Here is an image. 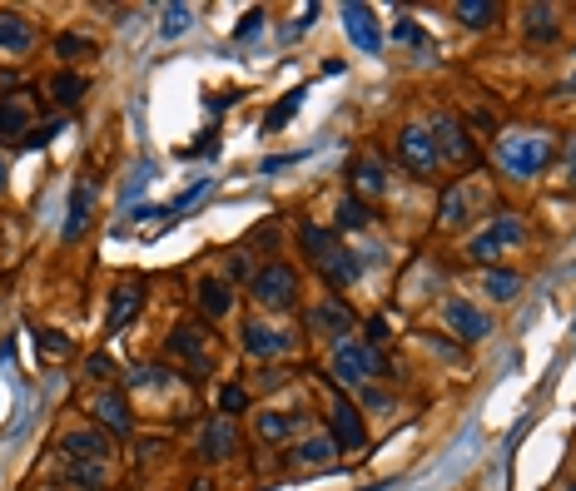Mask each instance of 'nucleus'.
Returning a JSON list of instances; mask_svg holds the SVG:
<instances>
[{"label": "nucleus", "instance_id": "nucleus-1", "mask_svg": "<svg viewBox=\"0 0 576 491\" xmlns=\"http://www.w3.org/2000/svg\"><path fill=\"white\" fill-rule=\"evenodd\" d=\"M552 154H557V139L542 129H507L497 139V159L512 179H537L552 164Z\"/></svg>", "mask_w": 576, "mask_h": 491}, {"label": "nucleus", "instance_id": "nucleus-2", "mask_svg": "<svg viewBox=\"0 0 576 491\" xmlns=\"http://www.w3.org/2000/svg\"><path fill=\"white\" fill-rule=\"evenodd\" d=\"M333 377L343 382V387H368L373 377H388V363H383V353L373 348V343H338V353H333Z\"/></svg>", "mask_w": 576, "mask_h": 491}, {"label": "nucleus", "instance_id": "nucleus-3", "mask_svg": "<svg viewBox=\"0 0 576 491\" xmlns=\"http://www.w3.org/2000/svg\"><path fill=\"white\" fill-rule=\"evenodd\" d=\"M522 239H527V219L507 209V214H497V219H492V229H487V234H477V239L467 244V258H477V263H487V268H492V263L502 258V248H517Z\"/></svg>", "mask_w": 576, "mask_h": 491}, {"label": "nucleus", "instance_id": "nucleus-4", "mask_svg": "<svg viewBox=\"0 0 576 491\" xmlns=\"http://www.w3.org/2000/svg\"><path fill=\"white\" fill-rule=\"evenodd\" d=\"M428 134H432V144H437V159L447 154L452 169H472V164H477V144H472V134L462 129L457 115H437Z\"/></svg>", "mask_w": 576, "mask_h": 491}, {"label": "nucleus", "instance_id": "nucleus-5", "mask_svg": "<svg viewBox=\"0 0 576 491\" xmlns=\"http://www.w3.org/2000/svg\"><path fill=\"white\" fill-rule=\"evenodd\" d=\"M254 298H259L264 308H274V313L293 308V298H298V273H293L288 263L259 268V273H254Z\"/></svg>", "mask_w": 576, "mask_h": 491}, {"label": "nucleus", "instance_id": "nucleus-6", "mask_svg": "<svg viewBox=\"0 0 576 491\" xmlns=\"http://www.w3.org/2000/svg\"><path fill=\"white\" fill-rule=\"evenodd\" d=\"M398 159H403L418 179H432V174H437V144H432V134L423 124H403V134H398Z\"/></svg>", "mask_w": 576, "mask_h": 491}, {"label": "nucleus", "instance_id": "nucleus-7", "mask_svg": "<svg viewBox=\"0 0 576 491\" xmlns=\"http://www.w3.org/2000/svg\"><path fill=\"white\" fill-rule=\"evenodd\" d=\"M308 328L318 333V338H333V343H348L353 338V313L338 303V298H323L313 313H308Z\"/></svg>", "mask_w": 576, "mask_h": 491}, {"label": "nucleus", "instance_id": "nucleus-8", "mask_svg": "<svg viewBox=\"0 0 576 491\" xmlns=\"http://www.w3.org/2000/svg\"><path fill=\"white\" fill-rule=\"evenodd\" d=\"M244 348H249V358H279L293 348V338H288L284 328H269V323H259V318H244Z\"/></svg>", "mask_w": 576, "mask_h": 491}, {"label": "nucleus", "instance_id": "nucleus-9", "mask_svg": "<svg viewBox=\"0 0 576 491\" xmlns=\"http://www.w3.org/2000/svg\"><path fill=\"white\" fill-rule=\"evenodd\" d=\"M442 323L457 333V338H467V343H477V338H487L492 333V323H487V313H477L467 298H452L447 308H442Z\"/></svg>", "mask_w": 576, "mask_h": 491}, {"label": "nucleus", "instance_id": "nucleus-10", "mask_svg": "<svg viewBox=\"0 0 576 491\" xmlns=\"http://www.w3.org/2000/svg\"><path fill=\"white\" fill-rule=\"evenodd\" d=\"M343 25H348V35H353L358 50H368V55L383 50V35H378V20H373L368 5H343Z\"/></svg>", "mask_w": 576, "mask_h": 491}, {"label": "nucleus", "instance_id": "nucleus-11", "mask_svg": "<svg viewBox=\"0 0 576 491\" xmlns=\"http://www.w3.org/2000/svg\"><path fill=\"white\" fill-rule=\"evenodd\" d=\"M333 442L338 447H363L368 442V432H363V422H358V412L343 392H333Z\"/></svg>", "mask_w": 576, "mask_h": 491}, {"label": "nucleus", "instance_id": "nucleus-12", "mask_svg": "<svg viewBox=\"0 0 576 491\" xmlns=\"http://www.w3.org/2000/svg\"><path fill=\"white\" fill-rule=\"evenodd\" d=\"M60 452H65L70 462H105V457H110V442H105V432L80 427V432H70V437L60 442Z\"/></svg>", "mask_w": 576, "mask_h": 491}, {"label": "nucleus", "instance_id": "nucleus-13", "mask_svg": "<svg viewBox=\"0 0 576 491\" xmlns=\"http://www.w3.org/2000/svg\"><path fill=\"white\" fill-rule=\"evenodd\" d=\"M90 417H100V422H105L110 432H120V437L135 427V422H130V402H125L120 392H95V397H90Z\"/></svg>", "mask_w": 576, "mask_h": 491}, {"label": "nucleus", "instance_id": "nucleus-14", "mask_svg": "<svg viewBox=\"0 0 576 491\" xmlns=\"http://www.w3.org/2000/svg\"><path fill=\"white\" fill-rule=\"evenodd\" d=\"M0 50H10V55H30L35 50V30H30L25 15L0 10Z\"/></svg>", "mask_w": 576, "mask_h": 491}, {"label": "nucleus", "instance_id": "nucleus-15", "mask_svg": "<svg viewBox=\"0 0 576 491\" xmlns=\"http://www.w3.org/2000/svg\"><path fill=\"white\" fill-rule=\"evenodd\" d=\"M169 353H174L179 363H189L194 372L209 368V348H204V333H199V328H174V338H169Z\"/></svg>", "mask_w": 576, "mask_h": 491}, {"label": "nucleus", "instance_id": "nucleus-16", "mask_svg": "<svg viewBox=\"0 0 576 491\" xmlns=\"http://www.w3.org/2000/svg\"><path fill=\"white\" fill-rule=\"evenodd\" d=\"M353 184H358L363 194L378 199V194L388 189V169H383V159H378V154H358V159H353Z\"/></svg>", "mask_w": 576, "mask_h": 491}, {"label": "nucleus", "instance_id": "nucleus-17", "mask_svg": "<svg viewBox=\"0 0 576 491\" xmlns=\"http://www.w3.org/2000/svg\"><path fill=\"white\" fill-rule=\"evenodd\" d=\"M199 452H204L209 462H219V457H229V452H234V427H229L224 417H214V422L204 427V437H199Z\"/></svg>", "mask_w": 576, "mask_h": 491}, {"label": "nucleus", "instance_id": "nucleus-18", "mask_svg": "<svg viewBox=\"0 0 576 491\" xmlns=\"http://www.w3.org/2000/svg\"><path fill=\"white\" fill-rule=\"evenodd\" d=\"M194 298H199V313H204V318H224V313H229V283H219V278H204V283L194 288Z\"/></svg>", "mask_w": 576, "mask_h": 491}, {"label": "nucleus", "instance_id": "nucleus-19", "mask_svg": "<svg viewBox=\"0 0 576 491\" xmlns=\"http://www.w3.org/2000/svg\"><path fill=\"white\" fill-rule=\"evenodd\" d=\"M140 298H144L140 283H125V288L115 293V303H110V333H120V328L140 313Z\"/></svg>", "mask_w": 576, "mask_h": 491}, {"label": "nucleus", "instance_id": "nucleus-20", "mask_svg": "<svg viewBox=\"0 0 576 491\" xmlns=\"http://www.w3.org/2000/svg\"><path fill=\"white\" fill-rule=\"evenodd\" d=\"M472 219V184H452L447 199H442V224H467Z\"/></svg>", "mask_w": 576, "mask_h": 491}, {"label": "nucleus", "instance_id": "nucleus-21", "mask_svg": "<svg viewBox=\"0 0 576 491\" xmlns=\"http://www.w3.org/2000/svg\"><path fill=\"white\" fill-rule=\"evenodd\" d=\"M303 248H308V258H313L318 268H328V258L338 253V239H333L328 229H318V224H303Z\"/></svg>", "mask_w": 576, "mask_h": 491}, {"label": "nucleus", "instance_id": "nucleus-22", "mask_svg": "<svg viewBox=\"0 0 576 491\" xmlns=\"http://www.w3.org/2000/svg\"><path fill=\"white\" fill-rule=\"evenodd\" d=\"M298 432V417H288V412H264L259 417V437L264 442H288Z\"/></svg>", "mask_w": 576, "mask_h": 491}, {"label": "nucleus", "instance_id": "nucleus-23", "mask_svg": "<svg viewBox=\"0 0 576 491\" xmlns=\"http://www.w3.org/2000/svg\"><path fill=\"white\" fill-rule=\"evenodd\" d=\"M85 219H90V189L80 184V189L70 194V219H65V239H80V234H85Z\"/></svg>", "mask_w": 576, "mask_h": 491}, {"label": "nucleus", "instance_id": "nucleus-24", "mask_svg": "<svg viewBox=\"0 0 576 491\" xmlns=\"http://www.w3.org/2000/svg\"><path fill=\"white\" fill-rule=\"evenodd\" d=\"M482 288H487V298H517V288H522V278L517 273H502V268H487V278H482Z\"/></svg>", "mask_w": 576, "mask_h": 491}, {"label": "nucleus", "instance_id": "nucleus-25", "mask_svg": "<svg viewBox=\"0 0 576 491\" xmlns=\"http://www.w3.org/2000/svg\"><path fill=\"white\" fill-rule=\"evenodd\" d=\"M457 15H462L472 30H482V25H492V20H497V5H492V0H462V5H457Z\"/></svg>", "mask_w": 576, "mask_h": 491}, {"label": "nucleus", "instance_id": "nucleus-26", "mask_svg": "<svg viewBox=\"0 0 576 491\" xmlns=\"http://www.w3.org/2000/svg\"><path fill=\"white\" fill-rule=\"evenodd\" d=\"M323 273H328L333 283H353L363 268H358V258H353V253H343V248H338V253L328 258V268H323Z\"/></svg>", "mask_w": 576, "mask_h": 491}, {"label": "nucleus", "instance_id": "nucleus-27", "mask_svg": "<svg viewBox=\"0 0 576 491\" xmlns=\"http://www.w3.org/2000/svg\"><path fill=\"white\" fill-rule=\"evenodd\" d=\"M50 95H55L60 105H75V100L85 95V80H80V75H55V80H50Z\"/></svg>", "mask_w": 576, "mask_h": 491}, {"label": "nucleus", "instance_id": "nucleus-28", "mask_svg": "<svg viewBox=\"0 0 576 491\" xmlns=\"http://www.w3.org/2000/svg\"><path fill=\"white\" fill-rule=\"evenodd\" d=\"M25 105H0V139H20L25 134Z\"/></svg>", "mask_w": 576, "mask_h": 491}, {"label": "nucleus", "instance_id": "nucleus-29", "mask_svg": "<svg viewBox=\"0 0 576 491\" xmlns=\"http://www.w3.org/2000/svg\"><path fill=\"white\" fill-rule=\"evenodd\" d=\"M189 15H194L189 5H169V10H164V25H159V30H164V40L184 35V30H189Z\"/></svg>", "mask_w": 576, "mask_h": 491}, {"label": "nucleus", "instance_id": "nucleus-30", "mask_svg": "<svg viewBox=\"0 0 576 491\" xmlns=\"http://www.w3.org/2000/svg\"><path fill=\"white\" fill-rule=\"evenodd\" d=\"M368 219H373L368 204H358V199H343V204H338V224H343V229H363Z\"/></svg>", "mask_w": 576, "mask_h": 491}, {"label": "nucleus", "instance_id": "nucleus-31", "mask_svg": "<svg viewBox=\"0 0 576 491\" xmlns=\"http://www.w3.org/2000/svg\"><path fill=\"white\" fill-rule=\"evenodd\" d=\"M333 452H338V442H333V437H313V442H303L293 457H298V462H323V457H333Z\"/></svg>", "mask_w": 576, "mask_h": 491}, {"label": "nucleus", "instance_id": "nucleus-32", "mask_svg": "<svg viewBox=\"0 0 576 491\" xmlns=\"http://www.w3.org/2000/svg\"><path fill=\"white\" fill-rule=\"evenodd\" d=\"M298 100H303V90H293V95H288L284 105H274V115L264 120V129H269V134H274V129H284V124L293 120V115H298Z\"/></svg>", "mask_w": 576, "mask_h": 491}, {"label": "nucleus", "instance_id": "nucleus-33", "mask_svg": "<svg viewBox=\"0 0 576 491\" xmlns=\"http://www.w3.org/2000/svg\"><path fill=\"white\" fill-rule=\"evenodd\" d=\"M532 40H557V25H552V10H547V5L532 10Z\"/></svg>", "mask_w": 576, "mask_h": 491}, {"label": "nucleus", "instance_id": "nucleus-34", "mask_svg": "<svg viewBox=\"0 0 576 491\" xmlns=\"http://www.w3.org/2000/svg\"><path fill=\"white\" fill-rule=\"evenodd\" d=\"M55 50H60V55H95V40H85V35H60Z\"/></svg>", "mask_w": 576, "mask_h": 491}, {"label": "nucleus", "instance_id": "nucleus-35", "mask_svg": "<svg viewBox=\"0 0 576 491\" xmlns=\"http://www.w3.org/2000/svg\"><path fill=\"white\" fill-rule=\"evenodd\" d=\"M204 194H209V179H199V184H189V189H184V194H179V199L169 204V214H184V209H189V204H199Z\"/></svg>", "mask_w": 576, "mask_h": 491}, {"label": "nucleus", "instance_id": "nucleus-36", "mask_svg": "<svg viewBox=\"0 0 576 491\" xmlns=\"http://www.w3.org/2000/svg\"><path fill=\"white\" fill-rule=\"evenodd\" d=\"M40 353H45V358H70V343H65L60 333H40Z\"/></svg>", "mask_w": 576, "mask_h": 491}, {"label": "nucleus", "instance_id": "nucleus-37", "mask_svg": "<svg viewBox=\"0 0 576 491\" xmlns=\"http://www.w3.org/2000/svg\"><path fill=\"white\" fill-rule=\"evenodd\" d=\"M259 30H264V10H249V15L239 20V40H254Z\"/></svg>", "mask_w": 576, "mask_h": 491}, {"label": "nucleus", "instance_id": "nucleus-38", "mask_svg": "<svg viewBox=\"0 0 576 491\" xmlns=\"http://www.w3.org/2000/svg\"><path fill=\"white\" fill-rule=\"evenodd\" d=\"M219 402H224V412H244V407H249V392H244V387H224Z\"/></svg>", "mask_w": 576, "mask_h": 491}, {"label": "nucleus", "instance_id": "nucleus-39", "mask_svg": "<svg viewBox=\"0 0 576 491\" xmlns=\"http://www.w3.org/2000/svg\"><path fill=\"white\" fill-rule=\"evenodd\" d=\"M393 35H398L403 45H423V30H418L413 20H398V25H393Z\"/></svg>", "mask_w": 576, "mask_h": 491}, {"label": "nucleus", "instance_id": "nucleus-40", "mask_svg": "<svg viewBox=\"0 0 576 491\" xmlns=\"http://www.w3.org/2000/svg\"><path fill=\"white\" fill-rule=\"evenodd\" d=\"M279 169H288V154H274V159H264V174H279Z\"/></svg>", "mask_w": 576, "mask_h": 491}, {"label": "nucleus", "instance_id": "nucleus-41", "mask_svg": "<svg viewBox=\"0 0 576 491\" xmlns=\"http://www.w3.org/2000/svg\"><path fill=\"white\" fill-rule=\"evenodd\" d=\"M562 174H567V184H572V189H576V144H572V149H567V169H562Z\"/></svg>", "mask_w": 576, "mask_h": 491}, {"label": "nucleus", "instance_id": "nucleus-42", "mask_svg": "<svg viewBox=\"0 0 576 491\" xmlns=\"http://www.w3.org/2000/svg\"><path fill=\"white\" fill-rule=\"evenodd\" d=\"M0 189H5V159H0Z\"/></svg>", "mask_w": 576, "mask_h": 491}, {"label": "nucleus", "instance_id": "nucleus-43", "mask_svg": "<svg viewBox=\"0 0 576 491\" xmlns=\"http://www.w3.org/2000/svg\"><path fill=\"white\" fill-rule=\"evenodd\" d=\"M567 491H576V482H572V487H567Z\"/></svg>", "mask_w": 576, "mask_h": 491}]
</instances>
